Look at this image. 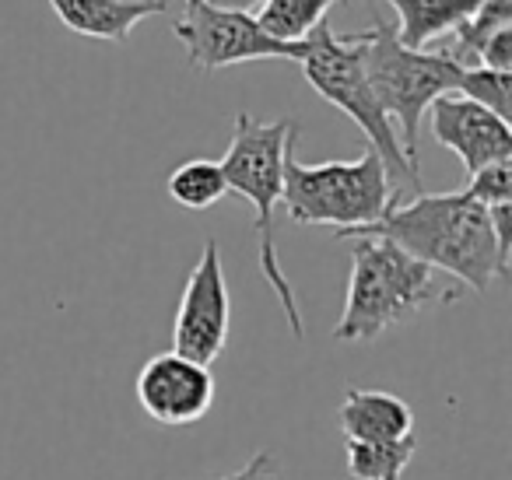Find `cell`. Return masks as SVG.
I'll use <instances>...</instances> for the list:
<instances>
[{
	"mask_svg": "<svg viewBox=\"0 0 512 480\" xmlns=\"http://www.w3.org/2000/svg\"><path fill=\"white\" fill-rule=\"evenodd\" d=\"M50 8L78 36L127 43L144 18L169 8V0H50Z\"/></svg>",
	"mask_w": 512,
	"mask_h": 480,
	"instance_id": "7c38bea8",
	"label": "cell"
},
{
	"mask_svg": "<svg viewBox=\"0 0 512 480\" xmlns=\"http://www.w3.org/2000/svg\"><path fill=\"white\" fill-rule=\"evenodd\" d=\"M281 204L295 225H330L341 239L372 228L397 204L390 176L376 151H365L355 162H320L306 165L285 155V193Z\"/></svg>",
	"mask_w": 512,
	"mask_h": 480,
	"instance_id": "8992f818",
	"label": "cell"
},
{
	"mask_svg": "<svg viewBox=\"0 0 512 480\" xmlns=\"http://www.w3.org/2000/svg\"><path fill=\"white\" fill-rule=\"evenodd\" d=\"M165 186H169V197L179 207H186V211H207V207H214L228 193L225 172L211 158H190V162H183L179 169H172Z\"/></svg>",
	"mask_w": 512,
	"mask_h": 480,
	"instance_id": "2e32d148",
	"label": "cell"
},
{
	"mask_svg": "<svg viewBox=\"0 0 512 480\" xmlns=\"http://www.w3.org/2000/svg\"><path fill=\"white\" fill-rule=\"evenodd\" d=\"M228 326H232V295H228L225 263H221L218 242L207 239L179 298L176 323H172V351L211 368V361H218L228 344Z\"/></svg>",
	"mask_w": 512,
	"mask_h": 480,
	"instance_id": "ba28073f",
	"label": "cell"
},
{
	"mask_svg": "<svg viewBox=\"0 0 512 480\" xmlns=\"http://www.w3.org/2000/svg\"><path fill=\"white\" fill-rule=\"evenodd\" d=\"M456 298V288H446L432 267L407 256L400 246L376 235L351 239V277L344 312L334 326V340L365 344L386 333L390 326L407 323L432 305Z\"/></svg>",
	"mask_w": 512,
	"mask_h": 480,
	"instance_id": "7a4b0ae2",
	"label": "cell"
},
{
	"mask_svg": "<svg viewBox=\"0 0 512 480\" xmlns=\"http://www.w3.org/2000/svg\"><path fill=\"white\" fill-rule=\"evenodd\" d=\"M299 127L292 120H253L249 113L235 116L232 141L221 158V172H225V186L239 197H246L256 211V239H260V270H264L267 284L278 295L281 312H285L288 326H292L295 340L306 337V323H302L299 298H295L288 274L281 267L278 242H274V211L285 193V155L295 148Z\"/></svg>",
	"mask_w": 512,
	"mask_h": 480,
	"instance_id": "3957f363",
	"label": "cell"
},
{
	"mask_svg": "<svg viewBox=\"0 0 512 480\" xmlns=\"http://www.w3.org/2000/svg\"><path fill=\"white\" fill-rule=\"evenodd\" d=\"M428 127H432L435 141L449 148L463 162L467 176L488 169L498 162H512V130L505 120L488 113L477 102L463 99V95H442L428 109Z\"/></svg>",
	"mask_w": 512,
	"mask_h": 480,
	"instance_id": "30bf717a",
	"label": "cell"
},
{
	"mask_svg": "<svg viewBox=\"0 0 512 480\" xmlns=\"http://www.w3.org/2000/svg\"><path fill=\"white\" fill-rule=\"evenodd\" d=\"M337 0H264L256 11V25L278 43H306L323 22Z\"/></svg>",
	"mask_w": 512,
	"mask_h": 480,
	"instance_id": "5bb4252c",
	"label": "cell"
},
{
	"mask_svg": "<svg viewBox=\"0 0 512 480\" xmlns=\"http://www.w3.org/2000/svg\"><path fill=\"white\" fill-rule=\"evenodd\" d=\"M172 36L183 43L193 71H221L249 60H295L306 57V43H278L267 36L253 15L211 11L204 0H186L183 15L172 25Z\"/></svg>",
	"mask_w": 512,
	"mask_h": 480,
	"instance_id": "52a82bcc",
	"label": "cell"
},
{
	"mask_svg": "<svg viewBox=\"0 0 512 480\" xmlns=\"http://www.w3.org/2000/svg\"><path fill=\"white\" fill-rule=\"evenodd\" d=\"M505 29H512V0H484L481 8L456 29L453 57L460 60V64H463V57H477L481 46Z\"/></svg>",
	"mask_w": 512,
	"mask_h": 480,
	"instance_id": "ac0fdd59",
	"label": "cell"
},
{
	"mask_svg": "<svg viewBox=\"0 0 512 480\" xmlns=\"http://www.w3.org/2000/svg\"><path fill=\"white\" fill-rule=\"evenodd\" d=\"M137 403L144 414L158 424H193L211 410L214 403V375L211 368L183 358L176 351L155 354L148 365L137 372Z\"/></svg>",
	"mask_w": 512,
	"mask_h": 480,
	"instance_id": "9c48e42d",
	"label": "cell"
},
{
	"mask_svg": "<svg viewBox=\"0 0 512 480\" xmlns=\"http://www.w3.org/2000/svg\"><path fill=\"white\" fill-rule=\"evenodd\" d=\"M348 442H400L414 435V410L386 389H348L337 410Z\"/></svg>",
	"mask_w": 512,
	"mask_h": 480,
	"instance_id": "8fae6325",
	"label": "cell"
},
{
	"mask_svg": "<svg viewBox=\"0 0 512 480\" xmlns=\"http://www.w3.org/2000/svg\"><path fill=\"white\" fill-rule=\"evenodd\" d=\"M358 235H376V239L393 242L407 256L432 267L435 274L442 270L477 295H484L495 277H509L498 263L488 211L463 190L418 193L407 204H393L383 214V221L348 235V239H358Z\"/></svg>",
	"mask_w": 512,
	"mask_h": 480,
	"instance_id": "6da1fadb",
	"label": "cell"
},
{
	"mask_svg": "<svg viewBox=\"0 0 512 480\" xmlns=\"http://www.w3.org/2000/svg\"><path fill=\"white\" fill-rule=\"evenodd\" d=\"M306 81L316 88L320 99H327L334 109H341L365 137H369V148L379 155L386 176H390L393 197L400 204V190H421V169H414L407 162L404 148H400V137L393 130V123L386 120V113L379 109L376 95L365 78V53L362 39L355 36H337L327 22L306 39V57L299 60Z\"/></svg>",
	"mask_w": 512,
	"mask_h": 480,
	"instance_id": "277c9868",
	"label": "cell"
},
{
	"mask_svg": "<svg viewBox=\"0 0 512 480\" xmlns=\"http://www.w3.org/2000/svg\"><path fill=\"white\" fill-rule=\"evenodd\" d=\"M456 95L477 102L488 113H495L498 120L509 123L512 116V74L505 71H491V67H463L460 85H456Z\"/></svg>",
	"mask_w": 512,
	"mask_h": 480,
	"instance_id": "e0dca14e",
	"label": "cell"
},
{
	"mask_svg": "<svg viewBox=\"0 0 512 480\" xmlns=\"http://www.w3.org/2000/svg\"><path fill=\"white\" fill-rule=\"evenodd\" d=\"M397 11L400 46L407 50H428L446 36H456L463 22L481 8L484 0H386Z\"/></svg>",
	"mask_w": 512,
	"mask_h": 480,
	"instance_id": "4fadbf2b",
	"label": "cell"
},
{
	"mask_svg": "<svg viewBox=\"0 0 512 480\" xmlns=\"http://www.w3.org/2000/svg\"><path fill=\"white\" fill-rule=\"evenodd\" d=\"M211 11H225V15H256L264 0H204Z\"/></svg>",
	"mask_w": 512,
	"mask_h": 480,
	"instance_id": "7402d4cb",
	"label": "cell"
},
{
	"mask_svg": "<svg viewBox=\"0 0 512 480\" xmlns=\"http://www.w3.org/2000/svg\"><path fill=\"white\" fill-rule=\"evenodd\" d=\"M365 53V78L376 95L379 109L393 123L407 162L418 169V134L425 113L435 99L453 95L467 64L453 53H428L400 46L393 25L372 22V29L358 32Z\"/></svg>",
	"mask_w": 512,
	"mask_h": 480,
	"instance_id": "5b68a950",
	"label": "cell"
},
{
	"mask_svg": "<svg viewBox=\"0 0 512 480\" xmlns=\"http://www.w3.org/2000/svg\"><path fill=\"white\" fill-rule=\"evenodd\" d=\"M418 452V438H400V442H348L344 459L355 480H400Z\"/></svg>",
	"mask_w": 512,
	"mask_h": 480,
	"instance_id": "9a60e30c",
	"label": "cell"
},
{
	"mask_svg": "<svg viewBox=\"0 0 512 480\" xmlns=\"http://www.w3.org/2000/svg\"><path fill=\"white\" fill-rule=\"evenodd\" d=\"M477 64L491 67V71L512 74V29H505V32H498L495 39H488V43L481 46V53H477Z\"/></svg>",
	"mask_w": 512,
	"mask_h": 480,
	"instance_id": "44dd1931",
	"label": "cell"
},
{
	"mask_svg": "<svg viewBox=\"0 0 512 480\" xmlns=\"http://www.w3.org/2000/svg\"><path fill=\"white\" fill-rule=\"evenodd\" d=\"M470 200H477L481 207H495V204H512V162H498L488 169L474 172L467 183Z\"/></svg>",
	"mask_w": 512,
	"mask_h": 480,
	"instance_id": "d6986e66",
	"label": "cell"
},
{
	"mask_svg": "<svg viewBox=\"0 0 512 480\" xmlns=\"http://www.w3.org/2000/svg\"><path fill=\"white\" fill-rule=\"evenodd\" d=\"M218 480H285V477H281L278 456H274L271 449H264V452H256V456H249L242 470L228 473V477H218Z\"/></svg>",
	"mask_w": 512,
	"mask_h": 480,
	"instance_id": "ffe728a7",
	"label": "cell"
}]
</instances>
